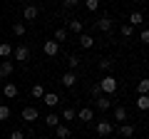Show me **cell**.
Instances as JSON below:
<instances>
[{"mask_svg":"<svg viewBox=\"0 0 149 139\" xmlns=\"http://www.w3.org/2000/svg\"><path fill=\"white\" fill-rule=\"evenodd\" d=\"M25 32H27L25 22H15V25H13V35H15V38H25Z\"/></svg>","mask_w":149,"mask_h":139,"instance_id":"cell-23","label":"cell"},{"mask_svg":"<svg viewBox=\"0 0 149 139\" xmlns=\"http://www.w3.org/2000/svg\"><path fill=\"white\" fill-rule=\"evenodd\" d=\"M30 95H32V99H42V95H45V87H42V85H32Z\"/></svg>","mask_w":149,"mask_h":139,"instance_id":"cell-26","label":"cell"},{"mask_svg":"<svg viewBox=\"0 0 149 139\" xmlns=\"http://www.w3.org/2000/svg\"><path fill=\"white\" fill-rule=\"evenodd\" d=\"M119 137L122 139H129V137H134V124H119Z\"/></svg>","mask_w":149,"mask_h":139,"instance_id":"cell-19","label":"cell"},{"mask_svg":"<svg viewBox=\"0 0 149 139\" xmlns=\"http://www.w3.org/2000/svg\"><path fill=\"white\" fill-rule=\"evenodd\" d=\"M70 134L72 132H70V127H65V124H57V127H55V137L57 139H67Z\"/></svg>","mask_w":149,"mask_h":139,"instance_id":"cell-22","label":"cell"},{"mask_svg":"<svg viewBox=\"0 0 149 139\" xmlns=\"http://www.w3.org/2000/svg\"><path fill=\"white\" fill-rule=\"evenodd\" d=\"M97 85H100V90H102V95H107V97H112V95H114V92H117V87H119V82L114 80V75H104V77H102L100 82H97Z\"/></svg>","mask_w":149,"mask_h":139,"instance_id":"cell-1","label":"cell"},{"mask_svg":"<svg viewBox=\"0 0 149 139\" xmlns=\"http://www.w3.org/2000/svg\"><path fill=\"white\" fill-rule=\"evenodd\" d=\"M42 102H45V107L52 109V107H57L60 102H62V97H60L57 92H45V95H42Z\"/></svg>","mask_w":149,"mask_h":139,"instance_id":"cell-12","label":"cell"},{"mask_svg":"<svg viewBox=\"0 0 149 139\" xmlns=\"http://www.w3.org/2000/svg\"><path fill=\"white\" fill-rule=\"evenodd\" d=\"M35 139H47V137H35Z\"/></svg>","mask_w":149,"mask_h":139,"instance_id":"cell-37","label":"cell"},{"mask_svg":"<svg viewBox=\"0 0 149 139\" xmlns=\"http://www.w3.org/2000/svg\"><path fill=\"white\" fill-rule=\"evenodd\" d=\"M10 114H13V109L8 107V104H0V122H8Z\"/></svg>","mask_w":149,"mask_h":139,"instance_id":"cell-30","label":"cell"},{"mask_svg":"<svg viewBox=\"0 0 149 139\" xmlns=\"http://www.w3.org/2000/svg\"><path fill=\"white\" fill-rule=\"evenodd\" d=\"M42 122H45V127L55 129L57 124H62V119H60V114H57V112H47V114L42 117Z\"/></svg>","mask_w":149,"mask_h":139,"instance_id":"cell-16","label":"cell"},{"mask_svg":"<svg viewBox=\"0 0 149 139\" xmlns=\"http://www.w3.org/2000/svg\"><path fill=\"white\" fill-rule=\"evenodd\" d=\"M74 119H80V122H85V124H90L92 119H95V109H92V107H82L80 112L74 114Z\"/></svg>","mask_w":149,"mask_h":139,"instance_id":"cell-15","label":"cell"},{"mask_svg":"<svg viewBox=\"0 0 149 139\" xmlns=\"http://www.w3.org/2000/svg\"><path fill=\"white\" fill-rule=\"evenodd\" d=\"M42 52L47 55V57H57L60 55V45L55 42V40H45L42 42Z\"/></svg>","mask_w":149,"mask_h":139,"instance_id":"cell-9","label":"cell"},{"mask_svg":"<svg viewBox=\"0 0 149 139\" xmlns=\"http://www.w3.org/2000/svg\"><path fill=\"white\" fill-rule=\"evenodd\" d=\"M80 62H82V57H80V55H70V57H67V67L72 70V72H74L77 67H80Z\"/></svg>","mask_w":149,"mask_h":139,"instance_id":"cell-24","label":"cell"},{"mask_svg":"<svg viewBox=\"0 0 149 139\" xmlns=\"http://www.w3.org/2000/svg\"><path fill=\"white\" fill-rule=\"evenodd\" d=\"M52 40H55L57 45H60V42H65V40H67V30H65V27H57V30H55V38H52Z\"/></svg>","mask_w":149,"mask_h":139,"instance_id":"cell-27","label":"cell"},{"mask_svg":"<svg viewBox=\"0 0 149 139\" xmlns=\"http://www.w3.org/2000/svg\"><path fill=\"white\" fill-rule=\"evenodd\" d=\"M134 3H144V0H134Z\"/></svg>","mask_w":149,"mask_h":139,"instance_id":"cell-38","label":"cell"},{"mask_svg":"<svg viewBox=\"0 0 149 139\" xmlns=\"http://www.w3.org/2000/svg\"><path fill=\"white\" fill-rule=\"evenodd\" d=\"M139 42H142V45L149 42V30H147L144 25H142V30H139Z\"/></svg>","mask_w":149,"mask_h":139,"instance_id":"cell-33","label":"cell"},{"mask_svg":"<svg viewBox=\"0 0 149 139\" xmlns=\"http://www.w3.org/2000/svg\"><path fill=\"white\" fill-rule=\"evenodd\" d=\"M134 104H137V109L147 112V109H149V97H147V95H139L137 99H134Z\"/></svg>","mask_w":149,"mask_h":139,"instance_id":"cell-21","label":"cell"},{"mask_svg":"<svg viewBox=\"0 0 149 139\" xmlns=\"http://www.w3.org/2000/svg\"><path fill=\"white\" fill-rule=\"evenodd\" d=\"M3 95H5L8 99H15V97L20 95V90H17L15 82H5V87H3Z\"/></svg>","mask_w":149,"mask_h":139,"instance_id":"cell-17","label":"cell"},{"mask_svg":"<svg viewBox=\"0 0 149 139\" xmlns=\"http://www.w3.org/2000/svg\"><path fill=\"white\" fill-rule=\"evenodd\" d=\"M65 22H67V27H65L67 32H74V35L85 32V25H82V20H80V17H70V20H65Z\"/></svg>","mask_w":149,"mask_h":139,"instance_id":"cell-7","label":"cell"},{"mask_svg":"<svg viewBox=\"0 0 149 139\" xmlns=\"http://www.w3.org/2000/svg\"><path fill=\"white\" fill-rule=\"evenodd\" d=\"M102 95V90H100V85H92V97H100Z\"/></svg>","mask_w":149,"mask_h":139,"instance_id":"cell-36","label":"cell"},{"mask_svg":"<svg viewBox=\"0 0 149 139\" xmlns=\"http://www.w3.org/2000/svg\"><path fill=\"white\" fill-rule=\"evenodd\" d=\"M10 139H25V132H22V129H13V132H10Z\"/></svg>","mask_w":149,"mask_h":139,"instance_id":"cell-35","label":"cell"},{"mask_svg":"<svg viewBox=\"0 0 149 139\" xmlns=\"http://www.w3.org/2000/svg\"><path fill=\"white\" fill-rule=\"evenodd\" d=\"M127 117H129V112H127V107H122V104H117V107H114V122H119V124H124V122H127Z\"/></svg>","mask_w":149,"mask_h":139,"instance_id":"cell-18","label":"cell"},{"mask_svg":"<svg viewBox=\"0 0 149 139\" xmlns=\"http://www.w3.org/2000/svg\"><path fill=\"white\" fill-rule=\"evenodd\" d=\"M37 15H40L37 5H25V10H22V22H35Z\"/></svg>","mask_w":149,"mask_h":139,"instance_id":"cell-10","label":"cell"},{"mask_svg":"<svg viewBox=\"0 0 149 139\" xmlns=\"http://www.w3.org/2000/svg\"><path fill=\"white\" fill-rule=\"evenodd\" d=\"M13 60L20 65H25L27 60H30V47L27 45H17V47H13Z\"/></svg>","mask_w":149,"mask_h":139,"instance_id":"cell-2","label":"cell"},{"mask_svg":"<svg viewBox=\"0 0 149 139\" xmlns=\"http://www.w3.org/2000/svg\"><path fill=\"white\" fill-rule=\"evenodd\" d=\"M127 25L142 27V25H144V13H142V10H132V13H129V17H127Z\"/></svg>","mask_w":149,"mask_h":139,"instance_id":"cell-11","label":"cell"},{"mask_svg":"<svg viewBox=\"0 0 149 139\" xmlns=\"http://www.w3.org/2000/svg\"><path fill=\"white\" fill-rule=\"evenodd\" d=\"M77 42H80L82 50H92L95 47V38H92L90 32H80V35H77Z\"/></svg>","mask_w":149,"mask_h":139,"instance_id":"cell-13","label":"cell"},{"mask_svg":"<svg viewBox=\"0 0 149 139\" xmlns=\"http://www.w3.org/2000/svg\"><path fill=\"white\" fill-rule=\"evenodd\" d=\"M137 90H139V95H147V92H149V80H147V77H142V80L137 82Z\"/></svg>","mask_w":149,"mask_h":139,"instance_id":"cell-31","label":"cell"},{"mask_svg":"<svg viewBox=\"0 0 149 139\" xmlns=\"http://www.w3.org/2000/svg\"><path fill=\"white\" fill-rule=\"evenodd\" d=\"M0 57H3V60H10L13 57V45L10 42H0Z\"/></svg>","mask_w":149,"mask_h":139,"instance_id":"cell-20","label":"cell"},{"mask_svg":"<svg viewBox=\"0 0 149 139\" xmlns=\"http://www.w3.org/2000/svg\"><path fill=\"white\" fill-rule=\"evenodd\" d=\"M82 5H85L90 13H97L100 10V0H82Z\"/></svg>","mask_w":149,"mask_h":139,"instance_id":"cell-29","label":"cell"},{"mask_svg":"<svg viewBox=\"0 0 149 139\" xmlns=\"http://www.w3.org/2000/svg\"><path fill=\"white\" fill-rule=\"evenodd\" d=\"M119 32H122V38H132V35H134V27L132 25H122V30H119Z\"/></svg>","mask_w":149,"mask_h":139,"instance_id":"cell-34","label":"cell"},{"mask_svg":"<svg viewBox=\"0 0 149 139\" xmlns=\"http://www.w3.org/2000/svg\"><path fill=\"white\" fill-rule=\"evenodd\" d=\"M95 132H97V137H109V134L114 132V127H112V122H107V119H100L97 127H95Z\"/></svg>","mask_w":149,"mask_h":139,"instance_id":"cell-6","label":"cell"},{"mask_svg":"<svg viewBox=\"0 0 149 139\" xmlns=\"http://www.w3.org/2000/svg\"><path fill=\"white\" fill-rule=\"evenodd\" d=\"M100 70H102V72H109V70H112V60L109 57H102L100 60Z\"/></svg>","mask_w":149,"mask_h":139,"instance_id":"cell-32","label":"cell"},{"mask_svg":"<svg viewBox=\"0 0 149 139\" xmlns=\"http://www.w3.org/2000/svg\"><path fill=\"white\" fill-rule=\"evenodd\" d=\"M13 72H15V62L13 60H3L0 62V80H8Z\"/></svg>","mask_w":149,"mask_h":139,"instance_id":"cell-8","label":"cell"},{"mask_svg":"<svg viewBox=\"0 0 149 139\" xmlns=\"http://www.w3.org/2000/svg\"><path fill=\"white\" fill-rule=\"evenodd\" d=\"M112 25H114V20H112V15H107V13H102V15L95 20V27H97V30H102V32H109Z\"/></svg>","mask_w":149,"mask_h":139,"instance_id":"cell-4","label":"cell"},{"mask_svg":"<svg viewBox=\"0 0 149 139\" xmlns=\"http://www.w3.org/2000/svg\"><path fill=\"white\" fill-rule=\"evenodd\" d=\"M60 82H62V87H67V90H72L74 85H77V72H72V70H67L62 77H60Z\"/></svg>","mask_w":149,"mask_h":139,"instance_id":"cell-14","label":"cell"},{"mask_svg":"<svg viewBox=\"0 0 149 139\" xmlns=\"http://www.w3.org/2000/svg\"><path fill=\"white\" fill-rule=\"evenodd\" d=\"M82 5V0H62V8L65 10H77Z\"/></svg>","mask_w":149,"mask_h":139,"instance_id":"cell-28","label":"cell"},{"mask_svg":"<svg viewBox=\"0 0 149 139\" xmlns=\"http://www.w3.org/2000/svg\"><path fill=\"white\" fill-rule=\"evenodd\" d=\"M74 114H77V112H74V107H65V109H62V114H60V119H65V122H72Z\"/></svg>","mask_w":149,"mask_h":139,"instance_id":"cell-25","label":"cell"},{"mask_svg":"<svg viewBox=\"0 0 149 139\" xmlns=\"http://www.w3.org/2000/svg\"><path fill=\"white\" fill-rule=\"evenodd\" d=\"M20 117H22V122H27V124H35L37 119H40V109L37 107H22V112H20Z\"/></svg>","mask_w":149,"mask_h":139,"instance_id":"cell-3","label":"cell"},{"mask_svg":"<svg viewBox=\"0 0 149 139\" xmlns=\"http://www.w3.org/2000/svg\"><path fill=\"white\" fill-rule=\"evenodd\" d=\"M95 107L100 109V112H107V109H112V107H114V102H112V97L100 95V97H95Z\"/></svg>","mask_w":149,"mask_h":139,"instance_id":"cell-5","label":"cell"}]
</instances>
